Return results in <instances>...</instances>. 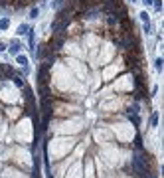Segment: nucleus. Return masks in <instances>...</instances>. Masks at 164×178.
Segmentation results:
<instances>
[{
  "label": "nucleus",
  "mask_w": 164,
  "mask_h": 178,
  "mask_svg": "<svg viewBox=\"0 0 164 178\" xmlns=\"http://www.w3.org/2000/svg\"><path fill=\"white\" fill-rule=\"evenodd\" d=\"M14 69L8 63H0V79H12Z\"/></svg>",
  "instance_id": "1"
},
{
  "label": "nucleus",
  "mask_w": 164,
  "mask_h": 178,
  "mask_svg": "<svg viewBox=\"0 0 164 178\" xmlns=\"http://www.w3.org/2000/svg\"><path fill=\"white\" fill-rule=\"evenodd\" d=\"M22 48H24V46L20 44L18 40H12V42H10V48H8V50H10V53H14V55H18Z\"/></svg>",
  "instance_id": "2"
},
{
  "label": "nucleus",
  "mask_w": 164,
  "mask_h": 178,
  "mask_svg": "<svg viewBox=\"0 0 164 178\" xmlns=\"http://www.w3.org/2000/svg\"><path fill=\"white\" fill-rule=\"evenodd\" d=\"M46 81H47V63H44V66L40 67V83L46 85Z\"/></svg>",
  "instance_id": "3"
},
{
  "label": "nucleus",
  "mask_w": 164,
  "mask_h": 178,
  "mask_svg": "<svg viewBox=\"0 0 164 178\" xmlns=\"http://www.w3.org/2000/svg\"><path fill=\"white\" fill-rule=\"evenodd\" d=\"M50 52H52V50H50V48H47L46 44H42V46L38 48V58H40V59H44V58H46V55H47Z\"/></svg>",
  "instance_id": "4"
},
{
  "label": "nucleus",
  "mask_w": 164,
  "mask_h": 178,
  "mask_svg": "<svg viewBox=\"0 0 164 178\" xmlns=\"http://www.w3.org/2000/svg\"><path fill=\"white\" fill-rule=\"evenodd\" d=\"M16 61H18L20 66H24V67L28 66V58H26V55H22V53H18V55H16Z\"/></svg>",
  "instance_id": "5"
},
{
  "label": "nucleus",
  "mask_w": 164,
  "mask_h": 178,
  "mask_svg": "<svg viewBox=\"0 0 164 178\" xmlns=\"http://www.w3.org/2000/svg\"><path fill=\"white\" fill-rule=\"evenodd\" d=\"M12 79H14V85H16V87H26V83H24V79H22V77L12 75Z\"/></svg>",
  "instance_id": "6"
},
{
  "label": "nucleus",
  "mask_w": 164,
  "mask_h": 178,
  "mask_svg": "<svg viewBox=\"0 0 164 178\" xmlns=\"http://www.w3.org/2000/svg\"><path fill=\"white\" fill-rule=\"evenodd\" d=\"M28 30H30V26H28V24H20V26H18V34H20V36L28 34Z\"/></svg>",
  "instance_id": "7"
},
{
  "label": "nucleus",
  "mask_w": 164,
  "mask_h": 178,
  "mask_svg": "<svg viewBox=\"0 0 164 178\" xmlns=\"http://www.w3.org/2000/svg\"><path fill=\"white\" fill-rule=\"evenodd\" d=\"M8 26H10V20H8V18H2V20H0V30H6Z\"/></svg>",
  "instance_id": "8"
},
{
  "label": "nucleus",
  "mask_w": 164,
  "mask_h": 178,
  "mask_svg": "<svg viewBox=\"0 0 164 178\" xmlns=\"http://www.w3.org/2000/svg\"><path fill=\"white\" fill-rule=\"evenodd\" d=\"M119 20H121V16H117V14H109V24H117Z\"/></svg>",
  "instance_id": "9"
},
{
  "label": "nucleus",
  "mask_w": 164,
  "mask_h": 178,
  "mask_svg": "<svg viewBox=\"0 0 164 178\" xmlns=\"http://www.w3.org/2000/svg\"><path fill=\"white\" fill-rule=\"evenodd\" d=\"M140 20H142L145 24H148V14H146V12H140Z\"/></svg>",
  "instance_id": "10"
},
{
  "label": "nucleus",
  "mask_w": 164,
  "mask_h": 178,
  "mask_svg": "<svg viewBox=\"0 0 164 178\" xmlns=\"http://www.w3.org/2000/svg\"><path fill=\"white\" fill-rule=\"evenodd\" d=\"M129 119H131L132 123H135V125L138 127V117H137V115H131V113H129Z\"/></svg>",
  "instance_id": "11"
},
{
  "label": "nucleus",
  "mask_w": 164,
  "mask_h": 178,
  "mask_svg": "<svg viewBox=\"0 0 164 178\" xmlns=\"http://www.w3.org/2000/svg\"><path fill=\"white\" fill-rule=\"evenodd\" d=\"M36 16H38V8H32L30 10V18H36Z\"/></svg>",
  "instance_id": "12"
},
{
  "label": "nucleus",
  "mask_w": 164,
  "mask_h": 178,
  "mask_svg": "<svg viewBox=\"0 0 164 178\" xmlns=\"http://www.w3.org/2000/svg\"><path fill=\"white\" fill-rule=\"evenodd\" d=\"M156 69H158V71L162 69V58H158V59H156Z\"/></svg>",
  "instance_id": "13"
},
{
  "label": "nucleus",
  "mask_w": 164,
  "mask_h": 178,
  "mask_svg": "<svg viewBox=\"0 0 164 178\" xmlns=\"http://www.w3.org/2000/svg\"><path fill=\"white\" fill-rule=\"evenodd\" d=\"M156 121H158V115L154 113V115H152V119H150V123H152V125H156Z\"/></svg>",
  "instance_id": "14"
},
{
  "label": "nucleus",
  "mask_w": 164,
  "mask_h": 178,
  "mask_svg": "<svg viewBox=\"0 0 164 178\" xmlns=\"http://www.w3.org/2000/svg\"><path fill=\"white\" fill-rule=\"evenodd\" d=\"M154 6H156V10H162V2H160V0H156V2H154Z\"/></svg>",
  "instance_id": "15"
},
{
  "label": "nucleus",
  "mask_w": 164,
  "mask_h": 178,
  "mask_svg": "<svg viewBox=\"0 0 164 178\" xmlns=\"http://www.w3.org/2000/svg\"><path fill=\"white\" fill-rule=\"evenodd\" d=\"M4 48H6V44H4V42H0V52H4Z\"/></svg>",
  "instance_id": "16"
},
{
  "label": "nucleus",
  "mask_w": 164,
  "mask_h": 178,
  "mask_svg": "<svg viewBox=\"0 0 164 178\" xmlns=\"http://www.w3.org/2000/svg\"><path fill=\"white\" fill-rule=\"evenodd\" d=\"M142 2H145L146 6H150V4H152V2H154V0H142Z\"/></svg>",
  "instance_id": "17"
},
{
  "label": "nucleus",
  "mask_w": 164,
  "mask_h": 178,
  "mask_svg": "<svg viewBox=\"0 0 164 178\" xmlns=\"http://www.w3.org/2000/svg\"><path fill=\"white\" fill-rule=\"evenodd\" d=\"M146 178H152V176H146Z\"/></svg>",
  "instance_id": "18"
},
{
  "label": "nucleus",
  "mask_w": 164,
  "mask_h": 178,
  "mask_svg": "<svg viewBox=\"0 0 164 178\" xmlns=\"http://www.w3.org/2000/svg\"><path fill=\"white\" fill-rule=\"evenodd\" d=\"M131 2H135V0H131Z\"/></svg>",
  "instance_id": "19"
}]
</instances>
